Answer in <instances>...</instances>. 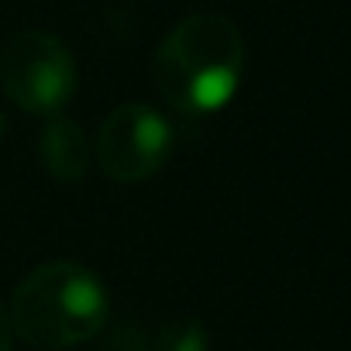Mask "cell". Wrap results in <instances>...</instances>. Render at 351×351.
Returning a JSON list of instances; mask_svg holds the SVG:
<instances>
[{"instance_id":"2","label":"cell","mask_w":351,"mask_h":351,"mask_svg":"<svg viewBox=\"0 0 351 351\" xmlns=\"http://www.w3.org/2000/svg\"><path fill=\"white\" fill-rule=\"evenodd\" d=\"M14 334L38 351H66L93 341L110 317L100 276L80 262H45L32 269L11 300Z\"/></svg>"},{"instance_id":"7","label":"cell","mask_w":351,"mask_h":351,"mask_svg":"<svg viewBox=\"0 0 351 351\" xmlns=\"http://www.w3.org/2000/svg\"><path fill=\"white\" fill-rule=\"evenodd\" d=\"M0 351H14V327L4 303H0Z\"/></svg>"},{"instance_id":"3","label":"cell","mask_w":351,"mask_h":351,"mask_svg":"<svg viewBox=\"0 0 351 351\" xmlns=\"http://www.w3.org/2000/svg\"><path fill=\"white\" fill-rule=\"evenodd\" d=\"M0 86L14 107L56 117L76 93L73 52L52 32H18L0 52Z\"/></svg>"},{"instance_id":"5","label":"cell","mask_w":351,"mask_h":351,"mask_svg":"<svg viewBox=\"0 0 351 351\" xmlns=\"http://www.w3.org/2000/svg\"><path fill=\"white\" fill-rule=\"evenodd\" d=\"M42 165L52 180L73 186L80 180H86L90 162H93V148L86 141V131L69 121V117H52L42 131V145H38Z\"/></svg>"},{"instance_id":"4","label":"cell","mask_w":351,"mask_h":351,"mask_svg":"<svg viewBox=\"0 0 351 351\" xmlns=\"http://www.w3.org/2000/svg\"><path fill=\"white\" fill-rule=\"evenodd\" d=\"M172 155V124L148 104L114 107L97 131L93 162L107 180L128 186L145 183Z\"/></svg>"},{"instance_id":"6","label":"cell","mask_w":351,"mask_h":351,"mask_svg":"<svg viewBox=\"0 0 351 351\" xmlns=\"http://www.w3.org/2000/svg\"><path fill=\"white\" fill-rule=\"evenodd\" d=\"M145 351H210V334L197 317H180V320H165Z\"/></svg>"},{"instance_id":"1","label":"cell","mask_w":351,"mask_h":351,"mask_svg":"<svg viewBox=\"0 0 351 351\" xmlns=\"http://www.w3.org/2000/svg\"><path fill=\"white\" fill-rule=\"evenodd\" d=\"M245 73V38L217 11H200L176 25L152 59V80L162 100L190 117L231 104Z\"/></svg>"},{"instance_id":"8","label":"cell","mask_w":351,"mask_h":351,"mask_svg":"<svg viewBox=\"0 0 351 351\" xmlns=\"http://www.w3.org/2000/svg\"><path fill=\"white\" fill-rule=\"evenodd\" d=\"M4 131H8V117H4V110H0V138H4Z\"/></svg>"}]
</instances>
